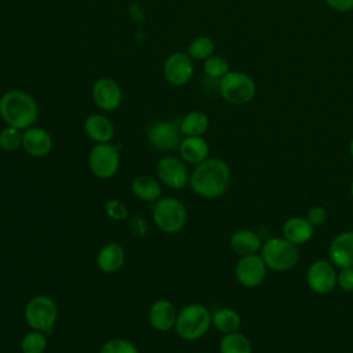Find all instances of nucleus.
I'll return each mask as SVG.
<instances>
[{
  "mask_svg": "<svg viewBox=\"0 0 353 353\" xmlns=\"http://www.w3.org/2000/svg\"><path fill=\"white\" fill-rule=\"evenodd\" d=\"M131 189L134 196L142 201H156L161 194V186L159 181L150 175H139L134 178Z\"/></svg>",
  "mask_w": 353,
  "mask_h": 353,
  "instance_id": "5701e85b",
  "label": "nucleus"
},
{
  "mask_svg": "<svg viewBox=\"0 0 353 353\" xmlns=\"http://www.w3.org/2000/svg\"><path fill=\"white\" fill-rule=\"evenodd\" d=\"M219 353H252V345L247 335L234 331L222 336Z\"/></svg>",
  "mask_w": 353,
  "mask_h": 353,
  "instance_id": "a878e982",
  "label": "nucleus"
},
{
  "mask_svg": "<svg viewBox=\"0 0 353 353\" xmlns=\"http://www.w3.org/2000/svg\"><path fill=\"white\" fill-rule=\"evenodd\" d=\"M218 88L223 101L232 105L248 103L256 92L254 79L244 72H228L219 80Z\"/></svg>",
  "mask_w": 353,
  "mask_h": 353,
  "instance_id": "423d86ee",
  "label": "nucleus"
},
{
  "mask_svg": "<svg viewBox=\"0 0 353 353\" xmlns=\"http://www.w3.org/2000/svg\"><path fill=\"white\" fill-rule=\"evenodd\" d=\"M164 77L172 85L186 84L194 72L192 58L183 52L171 54L164 62Z\"/></svg>",
  "mask_w": 353,
  "mask_h": 353,
  "instance_id": "4468645a",
  "label": "nucleus"
},
{
  "mask_svg": "<svg viewBox=\"0 0 353 353\" xmlns=\"http://www.w3.org/2000/svg\"><path fill=\"white\" fill-rule=\"evenodd\" d=\"M58 319L57 303L47 295L33 296L25 307V321L34 331L48 332Z\"/></svg>",
  "mask_w": 353,
  "mask_h": 353,
  "instance_id": "0eeeda50",
  "label": "nucleus"
},
{
  "mask_svg": "<svg viewBox=\"0 0 353 353\" xmlns=\"http://www.w3.org/2000/svg\"><path fill=\"white\" fill-rule=\"evenodd\" d=\"M261 256L268 266L274 272H287L295 268L299 261L298 245L292 244L287 239L269 237L261 247Z\"/></svg>",
  "mask_w": 353,
  "mask_h": 353,
  "instance_id": "20e7f679",
  "label": "nucleus"
},
{
  "mask_svg": "<svg viewBox=\"0 0 353 353\" xmlns=\"http://www.w3.org/2000/svg\"><path fill=\"white\" fill-rule=\"evenodd\" d=\"M208 125L210 121L207 114L200 110H193L183 116L179 130L185 137H203V134L208 130Z\"/></svg>",
  "mask_w": 353,
  "mask_h": 353,
  "instance_id": "b1692460",
  "label": "nucleus"
},
{
  "mask_svg": "<svg viewBox=\"0 0 353 353\" xmlns=\"http://www.w3.org/2000/svg\"><path fill=\"white\" fill-rule=\"evenodd\" d=\"M325 4L336 12H349L353 10V0H324Z\"/></svg>",
  "mask_w": 353,
  "mask_h": 353,
  "instance_id": "f704fd0d",
  "label": "nucleus"
},
{
  "mask_svg": "<svg viewBox=\"0 0 353 353\" xmlns=\"http://www.w3.org/2000/svg\"><path fill=\"white\" fill-rule=\"evenodd\" d=\"M22 146V130L7 125L0 131V148L4 152H15Z\"/></svg>",
  "mask_w": 353,
  "mask_h": 353,
  "instance_id": "c756f323",
  "label": "nucleus"
},
{
  "mask_svg": "<svg viewBox=\"0 0 353 353\" xmlns=\"http://www.w3.org/2000/svg\"><path fill=\"white\" fill-rule=\"evenodd\" d=\"M215 51V43L212 39L207 36L196 37L188 47V55L192 59H203L205 61L211 55H214Z\"/></svg>",
  "mask_w": 353,
  "mask_h": 353,
  "instance_id": "bb28decb",
  "label": "nucleus"
},
{
  "mask_svg": "<svg viewBox=\"0 0 353 353\" xmlns=\"http://www.w3.org/2000/svg\"><path fill=\"white\" fill-rule=\"evenodd\" d=\"M22 148L33 157H43L52 149L51 135L40 127H29L22 132Z\"/></svg>",
  "mask_w": 353,
  "mask_h": 353,
  "instance_id": "dca6fc26",
  "label": "nucleus"
},
{
  "mask_svg": "<svg viewBox=\"0 0 353 353\" xmlns=\"http://www.w3.org/2000/svg\"><path fill=\"white\" fill-rule=\"evenodd\" d=\"M176 316L178 313L172 302H170L168 299H159L152 303L148 317H149L150 325L154 330L160 332H165L175 327Z\"/></svg>",
  "mask_w": 353,
  "mask_h": 353,
  "instance_id": "f3484780",
  "label": "nucleus"
},
{
  "mask_svg": "<svg viewBox=\"0 0 353 353\" xmlns=\"http://www.w3.org/2000/svg\"><path fill=\"white\" fill-rule=\"evenodd\" d=\"M212 325L223 335L230 334L239 331L241 325V317L232 307H221L212 313Z\"/></svg>",
  "mask_w": 353,
  "mask_h": 353,
  "instance_id": "393cba45",
  "label": "nucleus"
},
{
  "mask_svg": "<svg viewBox=\"0 0 353 353\" xmlns=\"http://www.w3.org/2000/svg\"><path fill=\"white\" fill-rule=\"evenodd\" d=\"M349 156H350V159L353 160V137H352V139H350V142H349Z\"/></svg>",
  "mask_w": 353,
  "mask_h": 353,
  "instance_id": "c9c22d12",
  "label": "nucleus"
},
{
  "mask_svg": "<svg viewBox=\"0 0 353 353\" xmlns=\"http://www.w3.org/2000/svg\"><path fill=\"white\" fill-rule=\"evenodd\" d=\"M261 247L262 241L259 234L251 229H239L230 237V248L240 256L258 254Z\"/></svg>",
  "mask_w": 353,
  "mask_h": 353,
  "instance_id": "412c9836",
  "label": "nucleus"
},
{
  "mask_svg": "<svg viewBox=\"0 0 353 353\" xmlns=\"http://www.w3.org/2000/svg\"><path fill=\"white\" fill-rule=\"evenodd\" d=\"M124 248L119 243H109L99 250L97 265L105 273H114L124 265Z\"/></svg>",
  "mask_w": 353,
  "mask_h": 353,
  "instance_id": "4be33fe9",
  "label": "nucleus"
},
{
  "mask_svg": "<svg viewBox=\"0 0 353 353\" xmlns=\"http://www.w3.org/2000/svg\"><path fill=\"white\" fill-rule=\"evenodd\" d=\"M327 210L323 205H313L306 212V219L316 228L325 222L327 219Z\"/></svg>",
  "mask_w": 353,
  "mask_h": 353,
  "instance_id": "72a5a7b5",
  "label": "nucleus"
},
{
  "mask_svg": "<svg viewBox=\"0 0 353 353\" xmlns=\"http://www.w3.org/2000/svg\"><path fill=\"white\" fill-rule=\"evenodd\" d=\"M336 273L335 265L331 261L316 259L306 270V283L313 292L327 295L336 287Z\"/></svg>",
  "mask_w": 353,
  "mask_h": 353,
  "instance_id": "1a4fd4ad",
  "label": "nucleus"
},
{
  "mask_svg": "<svg viewBox=\"0 0 353 353\" xmlns=\"http://www.w3.org/2000/svg\"><path fill=\"white\" fill-rule=\"evenodd\" d=\"M268 273V266L258 254L240 256L234 268V276L239 284L245 288H255L261 285Z\"/></svg>",
  "mask_w": 353,
  "mask_h": 353,
  "instance_id": "9d476101",
  "label": "nucleus"
},
{
  "mask_svg": "<svg viewBox=\"0 0 353 353\" xmlns=\"http://www.w3.org/2000/svg\"><path fill=\"white\" fill-rule=\"evenodd\" d=\"M99 353H139L138 347L128 339L113 338L103 343Z\"/></svg>",
  "mask_w": 353,
  "mask_h": 353,
  "instance_id": "7c9ffc66",
  "label": "nucleus"
},
{
  "mask_svg": "<svg viewBox=\"0 0 353 353\" xmlns=\"http://www.w3.org/2000/svg\"><path fill=\"white\" fill-rule=\"evenodd\" d=\"M350 196L353 197V181H352V183H350Z\"/></svg>",
  "mask_w": 353,
  "mask_h": 353,
  "instance_id": "e433bc0d",
  "label": "nucleus"
},
{
  "mask_svg": "<svg viewBox=\"0 0 353 353\" xmlns=\"http://www.w3.org/2000/svg\"><path fill=\"white\" fill-rule=\"evenodd\" d=\"M178 150L185 163L197 165L208 157L210 146L203 137H185Z\"/></svg>",
  "mask_w": 353,
  "mask_h": 353,
  "instance_id": "6ab92c4d",
  "label": "nucleus"
},
{
  "mask_svg": "<svg viewBox=\"0 0 353 353\" xmlns=\"http://www.w3.org/2000/svg\"><path fill=\"white\" fill-rule=\"evenodd\" d=\"M203 70L207 77L210 79H222L229 70L228 61L221 55H211L204 61Z\"/></svg>",
  "mask_w": 353,
  "mask_h": 353,
  "instance_id": "c85d7f7f",
  "label": "nucleus"
},
{
  "mask_svg": "<svg viewBox=\"0 0 353 353\" xmlns=\"http://www.w3.org/2000/svg\"><path fill=\"white\" fill-rule=\"evenodd\" d=\"M230 179V168L225 160L207 157L189 175V185L200 197L218 199L226 193Z\"/></svg>",
  "mask_w": 353,
  "mask_h": 353,
  "instance_id": "f257e3e1",
  "label": "nucleus"
},
{
  "mask_svg": "<svg viewBox=\"0 0 353 353\" xmlns=\"http://www.w3.org/2000/svg\"><path fill=\"white\" fill-rule=\"evenodd\" d=\"M120 165V154L112 143H97L88 154V167L91 172L102 179L113 176Z\"/></svg>",
  "mask_w": 353,
  "mask_h": 353,
  "instance_id": "6e6552de",
  "label": "nucleus"
},
{
  "mask_svg": "<svg viewBox=\"0 0 353 353\" xmlns=\"http://www.w3.org/2000/svg\"><path fill=\"white\" fill-rule=\"evenodd\" d=\"M47 349V336L41 331L28 332L21 341L22 353H44Z\"/></svg>",
  "mask_w": 353,
  "mask_h": 353,
  "instance_id": "cd10ccee",
  "label": "nucleus"
},
{
  "mask_svg": "<svg viewBox=\"0 0 353 353\" xmlns=\"http://www.w3.org/2000/svg\"><path fill=\"white\" fill-rule=\"evenodd\" d=\"M283 237L295 245H302L312 240L314 234V226L306 219V216H291L281 226Z\"/></svg>",
  "mask_w": 353,
  "mask_h": 353,
  "instance_id": "a211bd4d",
  "label": "nucleus"
},
{
  "mask_svg": "<svg viewBox=\"0 0 353 353\" xmlns=\"http://www.w3.org/2000/svg\"><path fill=\"white\" fill-rule=\"evenodd\" d=\"M152 218L161 232L172 234L183 229L188 212L181 200L175 197H163L156 200L152 210Z\"/></svg>",
  "mask_w": 353,
  "mask_h": 353,
  "instance_id": "39448f33",
  "label": "nucleus"
},
{
  "mask_svg": "<svg viewBox=\"0 0 353 353\" xmlns=\"http://www.w3.org/2000/svg\"><path fill=\"white\" fill-rule=\"evenodd\" d=\"M105 212L110 219H114V221H124L127 219V215H128L127 207L120 200H116V199H110L106 201Z\"/></svg>",
  "mask_w": 353,
  "mask_h": 353,
  "instance_id": "2f4dec72",
  "label": "nucleus"
},
{
  "mask_svg": "<svg viewBox=\"0 0 353 353\" xmlns=\"http://www.w3.org/2000/svg\"><path fill=\"white\" fill-rule=\"evenodd\" d=\"M328 256L335 268L353 266V230L341 232L331 240Z\"/></svg>",
  "mask_w": 353,
  "mask_h": 353,
  "instance_id": "2eb2a0df",
  "label": "nucleus"
},
{
  "mask_svg": "<svg viewBox=\"0 0 353 353\" xmlns=\"http://www.w3.org/2000/svg\"><path fill=\"white\" fill-rule=\"evenodd\" d=\"M0 116L7 125L26 130L37 120V103L28 92L10 90L0 98Z\"/></svg>",
  "mask_w": 353,
  "mask_h": 353,
  "instance_id": "f03ea898",
  "label": "nucleus"
},
{
  "mask_svg": "<svg viewBox=\"0 0 353 353\" xmlns=\"http://www.w3.org/2000/svg\"><path fill=\"white\" fill-rule=\"evenodd\" d=\"M84 131L90 139L98 143L110 142L114 135L113 123L103 114H90L84 121Z\"/></svg>",
  "mask_w": 353,
  "mask_h": 353,
  "instance_id": "aec40b11",
  "label": "nucleus"
},
{
  "mask_svg": "<svg viewBox=\"0 0 353 353\" xmlns=\"http://www.w3.org/2000/svg\"><path fill=\"white\" fill-rule=\"evenodd\" d=\"M92 99L99 109L113 112L120 106L123 92L119 83H116L113 79L102 77L98 79L92 85Z\"/></svg>",
  "mask_w": 353,
  "mask_h": 353,
  "instance_id": "ddd939ff",
  "label": "nucleus"
},
{
  "mask_svg": "<svg viewBox=\"0 0 353 353\" xmlns=\"http://www.w3.org/2000/svg\"><path fill=\"white\" fill-rule=\"evenodd\" d=\"M336 285L345 292H353V266L341 268L338 270Z\"/></svg>",
  "mask_w": 353,
  "mask_h": 353,
  "instance_id": "473e14b6",
  "label": "nucleus"
},
{
  "mask_svg": "<svg viewBox=\"0 0 353 353\" xmlns=\"http://www.w3.org/2000/svg\"><path fill=\"white\" fill-rule=\"evenodd\" d=\"M156 174L159 181L171 189H182L189 182V174L183 160L175 156L161 157L156 164Z\"/></svg>",
  "mask_w": 353,
  "mask_h": 353,
  "instance_id": "9b49d317",
  "label": "nucleus"
},
{
  "mask_svg": "<svg viewBox=\"0 0 353 353\" xmlns=\"http://www.w3.org/2000/svg\"><path fill=\"white\" fill-rule=\"evenodd\" d=\"M181 130L171 121H156L148 130L149 143L160 152H171L179 148Z\"/></svg>",
  "mask_w": 353,
  "mask_h": 353,
  "instance_id": "f8f14e48",
  "label": "nucleus"
},
{
  "mask_svg": "<svg viewBox=\"0 0 353 353\" xmlns=\"http://www.w3.org/2000/svg\"><path fill=\"white\" fill-rule=\"evenodd\" d=\"M212 325V313L200 303L183 306L176 316L175 331L185 341H197Z\"/></svg>",
  "mask_w": 353,
  "mask_h": 353,
  "instance_id": "7ed1b4c3",
  "label": "nucleus"
}]
</instances>
